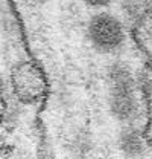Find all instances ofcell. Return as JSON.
I'll list each match as a JSON object with an SVG mask.
<instances>
[{
    "label": "cell",
    "mask_w": 152,
    "mask_h": 159,
    "mask_svg": "<svg viewBox=\"0 0 152 159\" xmlns=\"http://www.w3.org/2000/svg\"><path fill=\"white\" fill-rule=\"evenodd\" d=\"M82 2L91 8H103V6L111 3V0H82Z\"/></svg>",
    "instance_id": "obj_5"
},
{
    "label": "cell",
    "mask_w": 152,
    "mask_h": 159,
    "mask_svg": "<svg viewBox=\"0 0 152 159\" xmlns=\"http://www.w3.org/2000/svg\"><path fill=\"white\" fill-rule=\"evenodd\" d=\"M117 145L125 159H140L146 152V139L133 124H128L120 130Z\"/></svg>",
    "instance_id": "obj_4"
},
{
    "label": "cell",
    "mask_w": 152,
    "mask_h": 159,
    "mask_svg": "<svg viewBox=\"0 0 152 159\" xmlns=\"http://www.w3.org/2000/svg\"><path fill=\"white\" fill-rule=\"evenodd\" d=\"M87 37L97 52L113 54L125 41V29L122 21L111 12H97L88 20Z\"/></svg>",
    "instance_id": "obj_2"
},
{
    "label": "cell",
    "mask_w": 152,
    "mask_h": 159,
    "mask_svg": "<svg viewBox=\"0 0 152 159\" xmlns=\"http://www.w3.org/2000/svg\"><path fill=\"white\" fill-rule=\"evenodd\" d=\"M108 107L119 122L133 124L138 113V98L131 72L122 64H114L108 70Z\"/></svg>",
    "instance_id": "obj_1"
},
{
    "label": "cell",
    "mask_w": 152,
    "mask_h": 159,
    "mask_svg": "<svg viewBox=\"0 0 152 159\" xmlns=\"http://www.w3.org/2000/svg\"><path fill=\"white\" fill-rule=\"evenodd\" d=\"M14 84L23 99H35L41 95L44 87V80L41 72L31 63H21L15 67Z\"/></svg>",
    "instance_id": "obj_3"
}]
</instances>
